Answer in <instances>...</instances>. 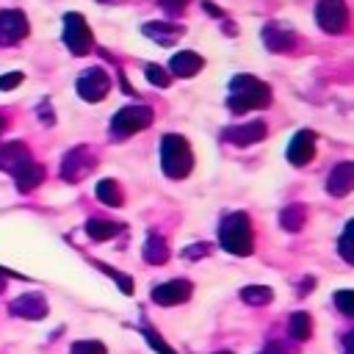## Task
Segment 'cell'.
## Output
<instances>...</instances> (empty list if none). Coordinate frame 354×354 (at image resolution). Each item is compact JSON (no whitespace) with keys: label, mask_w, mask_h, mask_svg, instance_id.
I'll use <instances>...</instances> for the list:
<instances>
[{"label":"cell","mask_w":354,"mask_h":354,"mask_svg":"<svg viewBox=\"0 0 354 354\" xmlns=\"http://www.w3.org/2000/svg\"><path fill=\"white\" fill-rule=\"evenodd\" d=\"M119 86H122V91H124V94H133V97H136V91H133V86L127 83V77H124V72H122V69H119Z\"/></svg>","instance_id":"cell-40"},{"label":"cell","mask_w":354,"mask_h":354,"mask_svg":"<svg viewBox=\"0 0 354 354\" xmlns=\"http://www.w3.org/2000/svg\"><path fill=\"white\" fill-rule=\"evenodd\" d=\"M351 188H354V163L351 160H343V163H337L329 171V177H326V194L335 196V199H343V196L351 194Z\"/></svg>","instance_id":"cell-15"},{"label":"cell","mask_w":354,"mask_h":354,"mask_svg":"<svg viewBox=\"0 0 354 354\" xmlns=\"http://www.w3.org/2000/svg\"><path fill=\"white\" fill-rule=\"evenodd\" d=\"M210 252V246L207 243H194V246H188L185 252H183V257H188V260H196V257H205Z\"/></svg>","instance_id":"cell-35"},{"label":"cell","mask_w":354,"mask_h":354,"mask_svg":"<svg viewBox=\"0 0 354 354\" xmlns=\"http://www.w3.org/2000/svg\"><path fill=\"white\" fill-rule=\"evenodd\" d=\"M83 230H86V235H88L91 241H108V238H113L116 232H122V224L108 221V218H88Z\"/></svg>","instance_id":"cell-23"},{"label":"cell","mask_w":354,"mask_h":354,"mask_svg":"<svg viewBox=\"0 0 354 354\" xmlns=\"http://www.w3.org/2000/svg\"><path fill=\"white\" fill-rule=\"evenodd\" d=\"M19 83H22V72H6V75H0V91H11Z\"/></svg>","instance_id":"cell-33"},{"label":"cell","mask_w":354,"mask_h":354,"mask_svg":"<svg viewBox=\"0 0 354 354\" xmlns=\"http://www.w3.org/2000/svg\"><path fill=\"white\" fill-rule=\"evenodd\" d=\"M91 266H97L100 271H105V274L119 285V290H122L124 296H133V290H136L133 277H127V274H122V271H116V268H111V266H105V263H100V260H91Z\"/></svg>","instance_id":"cell-26"},{"label":"cell","mask_w":354,"mask_h":354,"mask_svg":"<svg viewBox=\"0 0 354 354\" xmlns=\"http://www.w3.org/2000/svg\"><path fill=\"white\" fill-rule=\"evenodd\" d=\"M313 288H315V277H304L301 279V288H299V296H307Z\"/></svg>","instance_id":"cell-39"},{"label":"cell","mask_w":354,"mask_h":354,"mask_svg":"<svg viewBox=\"0 0 354 354\" xmlns=\"http://www.w3.org/2000/svg\"><path fill=\"white\" fill-rule=\"evenodd\" d=\"M218 243L224 252L246 257L254 252V232H252V221L243 210L227 213L218 224Z\"/></svg>","instance_id":"cell-2"},{"label":"cell","mask_w":354,"mask_h":354,"mask_svg":"<svg viewBox=\"0 0 354 354\" xmlns=\"http://www.w3.org/2000/svg\"><path fill=\"white\" fill-rule=\"evenodd\" d=\"M160 3V8L166 11V14H183L185 11V6H188V0H158Z\"/></svg>","instance_id":"cell-34"},{"label":"cell","mask_w":354,"mask_h":354,"mask_svg":"<svg viewBox=\"0 0 354 354\" xmlns=\"http://www.w3.org/2000/svg\"><path fill=\"white\" fill-rule=\"evenodd\" d=\"M97 3H116V0H97Z\"/></svg>","instance_id":"cell-44"},{"label":"cell","mask_w":354,"mask_h":354,"mask_svg":"<svg viewBox=\"0 0 354 354\" xmlns=\"http://www.w3.org/2000/svg\"><path fill=\"white\" fill-rule=\"evenodd\" d=\"M141 257L149 263V266H163L169 260V243L158 235V232H149L147 235V243L141 249Z\"/></svg>","instance_id":"cell-20"},{"label":"cell","mask_w":354,"mask_h":354,"mask_svg":"<svg viewBox=\"0 0 354 354\" xmlns=\"http://www.w3.org/2000/svg\"><path fill=\"white\" fill-rule=\"evenodd\" d=\"M351 232H354V221H346V227H343V235H340V241H337V252H340V257H343L346 263H354V249H351Z\"/></svg>","instance_id":"cell-28"},{"label":"cell","mask_w":354,"mask_h":354,"mask_svg":"<svg viewBox=\"0 0 354 354\" xmlns=\"http://www.w3.org/2000/svg\"><path fill=\"white\" fill-rule=\"evenodd\" d=\"M8 313L14 318H25V321H39L47 315V299L39 293V290H28L22 296H17L11 304H8Z\"/></svg>","instance_id":"cell-12"},{"label":"cell","mask_w":354,"mask_h":354,"mask_svg":"<svg viewBox=\"0 0 354 354\" xmlns=\"http://www.w3.org/2000/svg\"><path fill=\"white\" fill-rule=\"evenodd\" d=\"M315 22L324 33H343L348 28V6L346 0H318Z\"/></svg>","instance_id":"cell-8"},{"label":"cell","mask_w":354,"mask_h":354,"mask_svg":"<svg viewBox=\"0 0 354 354\" xmlns=\"http://www.w3.org/2000/svg\"><path fill=\"white\" fill-rule=\"evenodd\" d=\"M141 33H144L147 39H152L155 44L169 47V44H174V41L185 33V28H183V25H174V22H144V25H141Z\"/></svg>","instance_id":"cell-17"},{"label":"cell","mask_w":354,"mask_h":354,"mask_svg":"<svg viewBox=\"0 0 354 354\" xmlns=\"http://www.w3.org/2000/svg\"><path fill=\"white\" fill-rule=\"evenodd\" d=\"M332 299L343 315H354V290H337Z\"/></svg>","instance_id":"cell-31"},{"label":"cell","mask_w":354,"mask_h":354,"mask_svg":"<svg viewBox=\"0 0 354 354\" xmlns=\"http://www.w3.org/2000/svg\"><path fill=\"white\" fill-rule=\"evenodd\" d=\"M28 30H30L28 17L19 8L0 11V47H14L17 41H22L28 36Z\"/></svg>","instance_id":"cell-9"},{"label":"cell","mask_w":354,"mask_h":354,"mask_svg":"<svg viewBox=\"0 0 354 354\" xmlns=\"http://www.w3.org/2000/svg\"><path fill=\"white\" fill-rule=\"evenodd\" d=\"M268 136V127L263 119H252V122H243V124H230L221 130V138L235 144V147H249V144H257Z\"/></svg>","instance_id":"cell-10"},{"label":"cell","mask_w":354,"mask_h":354,"mask_svg":"<svg viewBox=\"0 0 354 354\" xmlns=\"http://www.w3.org/2000/svg\"><path fill=\"white\" fill-rule=\"evenodd\" d=\"M274 299V290L268 285H246L241 288V301L249 304V307H263Z\"/></svg>","instance_id":"cell-25"},{"label":"cell","mask_w":354,"mask_h":354,"mask_svg":"<svg viewBox=\"0 0 354 354\" xmlns=\"http://www.w3.org/2000/svg\"><path fill=\"white\" fill-rule=\"evenodd\" d=\"M36 116H39V122H41V124H47V127H53V124H55V113H53V102H50V100H41V102H39V108H36Z\"/></svg>","instance_id":"cell-32"},{"label":"cell","mask_w":354,"mask_h":354,"mask_svg":"<svg viewBox=\"0 0 354 354\" xmlns=\"http://www.w3.org/2000/svg\"><path fill=\"white\" fill-rule=\"evenodd\" d=\"M304 221H307V207L301 202H290V205H285L279 210V224L288 232H299L304 227Z\"/></svg>","instance_id":"cell-21"},{"label":"cell","mask_w":354,"mask_h":354,"mask_svg":"<svg viewBox=\"0 0 354 354\" xmlns=\"http://www.w3.org/2000/svg\"><path fill=\"white\" fill-rule=\"evenodd\" d=\"M69 354H108V348L100 340H75L69 346Z\"/></svg>","instance_id":"cell-30"},{"label":"cell","mask_w":354,"mask_h":354,"mask_svg":"<svg viewBox=\"0 0 354 354\" xmlns=\"http://www.w3.org/2000/svg\"><path fill=\"white\" fill-rule=\"evenodd\" d=\"M64 44H66V50H69L72 55H77V58L91 53L94 36H91V28H88V22H86L83 14H77V11L64 14Z\"/></svg>","instance_id":"cell-5"},{"label":"cell","mask_w":354,"mask_h":354,"mask_svg":"<svg viewBox=\"0 0 354 354\" xmlns=\"http://www.w3.org/2000/svg\"><path fill=\"white\" fill-rule=\"evenodd\" d=\"M160 169L166 177L171 180H183L191 174L194 169V152L188 147V141L177 133H166L160 138Z\"/></svg>","instance_id":"cell-3"},{"label":"cell","mask_w":354,"mask_h":354,"mask_svg":"<svg viewBox=\"0 0 354 354\" xmlns=\"http://www.w3.org/2000/svg\"><path fill=\"white\" fill-rule=\"evenodd\" d=\"M94 191H97V199L102 205H111V207H122L124 205V194H122L116 180H100Z\"/></svg>","instance_id":"cell-24"},{"label":"cell","mask_w":354,"mask_h":354,"mask_svg":"<svg viewBox=\"0 0 354 354\" xmlns=\"http://www.w3.org/2000/svg\"><path fill=\"white\" fill-rule=\"evenodd\" d=\"M44 166L41 163H36V160H28L25 166H19L17 171H14V185H17V191L19 194H30L33 188H39L41 183H44Z\"/></svg>","instance_id":"cell-19"},{"label":"cell","mask_w":354,"mask_h":354,"mask_svg":"<svg viewBox=\"0 0 354 354\" xmlns=\"http://www.w3.org/2000/svg\"><path fill=\"white\" fill-rule=\"evenodd\" d=\"M6 127H8V122H6V116H0V133H6Z\"/></svg>","instance_id":"cell-42"},{"label":"cell","mask_w":354,"mask_h":354,"mask_svg":"<svg viewBox=\"0 0 354 354\" xmlns=\"http://www.w3.org/2000/svg\"><path fill=\"white\" fill-rule=\"evenodd\" d=\"M271 105V86L263 83L254 75H235L230 80V94H227V108L232 113H246Z\"/></svg>","instance_id":"cell-1"},{"label":"cell","mask_w":354,"mask_h":354,"mask_svg":"<svg viewBox=\"0 0 354 354\" xmlns=\"http://www.w3.org/2000/svg\"><path fill=\"white\" fill-rule=\"evenodd\" d=\"M152 119H155V111L149 105H124L111 119V138L124 141V138L141 133L144 127H149Z\"/></svg>","instance_id":"cell-4"},{"label":"cell","mask_w":354,"mask_h":354,"mask_svg":"<svg viewBox=\"0 0 354 354\" xmlns=\"http://www.w3.org/2000/svg\"><path fill=\"white\" fill-rule=\"evenodd\" d=\"M260 354H290V351H288V346H285V343L274 340V343H268V346H266Z\"/></svg>","instance_id":"cell-36"},{"label":"cell","mask_w":354,"mask_h":354,"mask_svg":"<svg viewBox=\"0 0 354 354\" xmlns=\"http://www.w3.org/2000/svg\"><path fill=\"white\" fill-rule=\"evenodd\" d=\"M202 8H205V11L210 14V17H216V19H221V17H224V11H221L218 6H213L210 0H202Z\"/></svg>","instance_id":"cell-38"},{"label":"cell","mask_w":354,"mask_h":354,"mask_svg":"<svg viewBox=\"0 0 354 354\" xmlns=\"http://www.w3.org/2000/svg\"><path fill=\"white\" fill-rule=\"evenodd\" d=\"M260 39H263L266 50H271V53H288V50H293V44H296V33H293L288 25L277 22V19L263 25Z\"/></svg>","instance_id":"cell-13"},{"label":"cell","mask_w":354,"mask_h":354,"mask_svg":"<svg viewBox=\"0 0 354 354\" xmlns=\"http://www.w3.org/2000/svg\"><path fill=\"white\" fill-rule=\"evenodd\" d=\"M94 166H97L94 149H88L86 144L72 147V149L64 155V160H61V180L75 185V183H80L83 177H88V171H94Z\"/></svg>","instance_id":"cell-6"},{"label":"cell","mask_w":354,"mask_h":354,"mask_svg":"<svg viewBox=\"0 0 354 354\" xmlns=\"http://www.w3.org/2000/svg\"><path fill=\"white\" fill-rule=\"evenodd\" d=\"M144 75H147V80H149L152 86H158V88H169V83H171V75H169L163 66H158V64H149V66L144 69Z\"/></svg>","instance_id":"cell-29"},{"label":"cell","mask_w":354,"mask_h":354,"mask_svg":"<svg viewBox=\"0 0 354 354\" xmlns=\"http://www.w3.org/2000/svg\"><path fill=\"white\" fill-rule=\"evenodd\" d=\"M75 88H77V97L86 100V102H100L108 97L111 91V77L102 66H88L77 75L75 80Z\"/></svg>","instance_id":"cell-7"},{"label":"cell","mask_w":354,"mask_h":354,"mask_svg":"<svg viewBox=\"0 0 354 354\" xmlns=\"http://www.w3.org/2000/svg\"><path fill=\"white\" fill-rule=\"evenodd\" d=\"M288 335H290L293 340H299V343L310 340V335H313V318H310V313L296 310V313L288 318Z\"/></svg>","instance_id":"cell-22"},{"label":"cell","mask_w":354,"mask_h":354,"mask_svg":"<svg viewBox=\"0 0 354 354\" xmlns=\"http://www.w3.org/2000/svg\"><path fill=\"white\" fill-rule=\"evenodd\" d=\"M213 354H232V351H227V348H224V351H213Z\"/></svg>","instance_id":"cell-43"},{"label":"cell","mask_w":354,"mask_h":354,"mask_svg":"<svg viewBox=\"0 0 354 354\" xmlns=\"http://www.w3.org/2000/svg\"><path fill=\"white\" fill-rule=\"evenodd\" d=\"M224 33H227V36H235V33H238V28H235L232 22H224Z\"/></svg>","instance_id":"cell-41"},{"label":"cell","mask_w":354,"mask_h":354,"mask_svg":"<svg viewBox=\"0 0 354 354\" xmlns=\"http://www.w3.org/2000/svg\"><path fill=\"white\" fill-rule=\"evenodd\" d=\"M288 163L293 166H307L315 158V133L313 130H299L290 144H288Z\"/></svg>","instance_id":"cell-14"},{"label":"cell","mask_w":354,"mask_h":354,"mask_svg":"<svg viewBox=\"0 0 354 354\" xmlns=\"http://www.w3.org/2000/svg\"><path fill=\"white\" fill-rule=\"evenodd\" d=\"M28 160H33L28 144H22V141H6V144H0V171H11L14 174Z\"/></svg>","instance_id":"cell-16"},{"label":"cell","mask_w":354,"mask_h":354,"mask_svg":"<svg viewBox=\"0 0 354 354\" xmlns=\"http://www.w3.org/2000/svg\"><path fill=\"white\" fill-rule=\"evenodd\" d=\"M202 66H205V58L199 53H194V50H180L169 61V69L177 77H194V75L202 72Z\"/></svg>","instance_id":"cell-18"},{"label":"cell","mask_w":354,"mask_h":354,"mask_svg":"<svg viewBox=\"0 0 354 354\" xmlns=\"http://www.w3.org/2000/svg\"><path fill=\"white\" fill-rule=\"evenodd\" d=\"M141 335H144V340L149 343V348H155L158 354H177V351H174V348L160 337V332H158V329H152L149 324H144V326H141Z\"/></svg>","instance_id":"cell-27"},{"label":"cell","mask_w":354,"mask_h":354,"mask_svg":"<svg viewBox=\"0 0 354 354\" xmlns=\"http://www.w3.org/2000/svg\"><path fill=\"white\" fill-rule=\"evenodd\" d=\"M6 279H25L22 274H17V271H8V268H3L0 266V293L6 290Z\"/></svg>","instance_id":"cell-37"},{"label":"cell","mask_w":354,"mask_h":354,"mask_svg":"<svg viewBox=\"0 0 354 354\" xmlns=\"http://www.w3.org/2000/svg\"><path fill=\"white\" fill-rule=\"evenodd\" d=\"M191 290H194V285L188 279H166V282H160V285L152 288L149 299L155 304H160V307H174V304L188 301L191 299Z\"/></svg>","instance_id":"cell-11"}]
</instances>
